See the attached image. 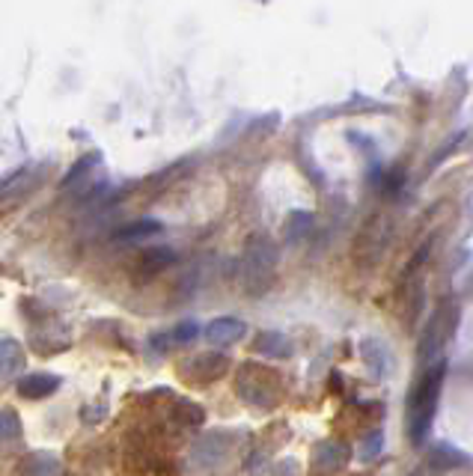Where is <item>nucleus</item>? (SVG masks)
I'll use <instances>...</instances> for the list:
<instances>
[{
    "label": "nucleus",
    "mask_w": 473,
    "mask_h": 476,
    "mask_svg": "<svg viewBox=\"0 0 473 476\" xmlns=\"http://www.w3.org/2000/svg\"><path fill=\"white\" fill-rule=\"evenodd\" d=\"M96 164H99V152H92V155L78 158V161H75V167H71L69 173L63 176V182H60V185H63L66 191H69V188H75V185H78V179L84 176V173H90V170L96 167Z\"/></svg>",
    "instance_id": "nucleus-16"
},
{
    "label": "nucleus",
    "mask_w": 473,
    "mask_h": 476,
    "mask_svg": "<svg viewBox=\"0 0 473 476\" xmlns=\"http://www.w3.org/2000/svg\"><path fill=\"white\" fill-rule=\"evenodd\" d=\"M235 387H239V397L253 408H274L280 399V376L260 363H244Z\"/></svg>",
    "instance_id": "nucleus-3"
},
{
    "label": "nucleus",
    "mask_w": 473,
    "mask_h": 476,
    "mask_svg": "<svg viewBox=\"0 0 473 476\" xmlns=\"http://www.w3.org/2000/svg\"><path fill=\"white\" fill-rule=\"evenodd\" d=\"M176 262V253L167 250V247H149L140 253V262H137V275L140 277H156L161 275L164 268H170Z\"/></svg>",
    "instance_id": "nucleus-10"
},
{
    "label": "nucleus",
    "mask_w": 473,
    "mask_h": 476,
    "mask_svg": "<svg viewBox=\"0 0 473 476\" xmlns=\"http://www.w3.org/2000/svg\"><path fill=\"white\" fill-rule=\"evenodd\" d=\"M24 476H54L57 473V459L54 455H30L24 462Z\"/></svg>",
    "instance_id": "nucleus-17"
},
{
    "label": "nucleus",
    "mask_w": 473,
    "mask_h": 476,
    "mask_svg": "<svg viewBox=\"0 0 473 476\" xmlns=\"http://www.w3.org/2000/svg\"><path fill=\"white\" fill-rule=\"evenodd\" d=\"M277 275V245L271 238L256 236L241 253V286L248 295H265Z\"/></svg>",
    "instance_id": "nucleus-2"
},
{
    "label": "nucleus",
    "mask_w": 473,
    "mask_h": 476,
    "mask_svg": "<svg viewBox=\"0 0 473 476\" xmlns=\"http://www.w3.org/2000/svg\"><path fill=\"white\" fill-rule=\"evenodd\" d=\"M0 351H4V354H0V360H4V376L13 378L15 369L24 367V351H22V346H18L15 340H4Z\"/></svg>",
    "instance_id": "nucleus-14"
},
{
    "label": "nucleus",
    "mask_w": 473,
    "mask_h": 476,
    "mask_svg": "<svg viewBox=\"0 0 473 476\" xmlns=\"http://www.w3.org/2000/svg\"><path fill=\"white\" fill-rule=\"evenodd\" d=\"M382 450V432H373L369 434V441L364 443V453H361V459H373V455Z\"/></svg>",
    "instance_id": "nucleus-20"
},
{
    "label": "nucleus",
    "mask_w": 473,
    "mask_h": 476,
    "mask_svg": "<svg viewBox=\"0 0 473 476\" xmlns=\"http://www.w3.org/2000/svg\"><path fill=\"white\" fill-rule=\"evenodd\" d=\"M18 432V420H15V411H4V441H13Z\"/></svg>",
    "instance_id": "nucleus-21"
},
{
    "label": "nucleus",
    "mask_w": 473,
    "mask_h": 476,
    "mask_svg": "<svg viewBox=\"0 0 473 476\" xmlns=\"http://www.w3.org/2000/svg\"><path fill=\"white\" fill-rule=\"evenodd\" d=\"M431 462H435L440 471H447V468H459V464H468L470 459H468V455H461L456 447H447V443H440V447L431 450Z\"/></svg>",
    "instance_id": "nucleus-15"
},
{
    "label": "nucleus",
    "mask_w": 473,
    "mask_h": 476,
    "mask_svg": "<svg viewBox=\"0 0 473 476\" xmlns=\"http://www.w3.org/2000/svg\"><path fill=\"white\" fill-rule=\"evenodd\" d=\"M205 337H209L212 346H232L244 337V322L239 319H214L209 328H205Z\"/></svg>",
    "instance_id": "nucleus-9"
},
{
    "label": "nucleus",
    "mask_w": 473,
    "mask_h": 476,
    "mask_svg": "<svg viewBox=\"0 0 473 476\" xmlns=\"http://www.w3.org/2000/svg\"><path fill=\"white\" fill-rule=\"evenodd\" d=\"M230 369V360L223 354H194L191 360L179 363V376L191 384H209V381H218L223 372Z\"/></svg>",
    "instance_id": "nucleus-6"
},
{
    "label": "nucleus",
    "mask_w": 473,
    "mask_h": 476,
    "mask_svg": "<svg viewBox=\"0 0 473 476\" xmlns=\"http://www.w3.org/2000/svg\"><path fill=\"white\" fill-rule=\"evenodd\" d=\"M459 325V303L452 298H444L438 303V310L431 313L429 322H426V331H423V340H420V358L426 363L435 360L444 346L452 340V333H456Z\"/></svg>",
    "instance_id": "nucleus-4"
},
{
    "label": "nucleus",
    "mask_w": 473,
    "mask_h": 476,
    "mask_svg": "<svg viewBox=\"0 0 473 476\" xmlns=\"http://www.w3.org/2000/svg\"><path fill=\"white\" fill-rule=\"evenodd\" d=\"M304 227H310V215L307 211H298V215L289 218V238H298L301 236V229Z\"/></svg>",
    "instance_id": "nucleus-19"
},
{
    "label": "nucleus",
    "mask_w": 473,
    "mask_h": 476,
    "mask_svg": "<svg viewBox=\"0 0 473 476\" xmlns=\"http://www.w3.org/2000/svg\"><path fill=\"white\" fill-rule=\"evenodd\" d=\"M253 349L260 354H269V358H289L292 354V342L283 337V333L274 331H262L260 337L253 340Z\"/></svg>",
    "instance_id": "nucleus-12"
},
{
    "label": "nucleus",
    "mask_w": 473,
    "mask_h": 476,
    "mask_svg": "<svg viewBox=\"0 0 473 476\" xmlns=\"http://www.w3.org/2000/svg\"><path fill=\"white\" fill-rule=\"evenodd\" d=\"M444 376H447V367L444 363H435V367L426 369L423 376H420V381L408 393V405H405L408 438H411V443H417V447L426 441V434L431 429V420H435L440 387H444Z\"/></svg>",
    "instance_id": "nucleus-1"
},
{
    "label": "nucleus",
    "mask_w": 473,
    "mask_h": 476,
    "mask_svg": "<svg viewBox=\"0 0 473 476\" xmlns=\"http://www.w3.org/2000/svg\"><path fill=\"white\" fill-rule=\"evenodd\" d=\"M387 238H390V227L384 218H373L369 224L361 229V236L355 241V257L357 262L366 268V266H375L378 259L384 257V247H387Z\"/></svg>",
    "instance_id": "nucleus-5"
},
{
    "label": "nucleus",
    "mask_w": 473,
    "mask_h": 476,
    "mask_svg": "<svg viewBox=\"0 0 473 476\" xmlns=\"http://www.w3.org/2000/svg\"><path fill=\"white\" fill-rule=\"evenodd\" d=\"M164 229L161 220H152V218H143V220H135V224L122 227L117 232L119 241H140V238H149V236H158V232Z\"/></svg>",
    "instance_id": "nucleus-13"
},
{
    "label": "nucleus",
    "mask_w": 473,
    "mask_h": 476,
    "mask_svg": "<svg viewBox=\"0 0 473 476\" xmlns=\"http://www.w3.org/2000/svg\"><path fill=\"white\" fill-rule=\"evenodd\" d=\"M197 337H200L197 322H182V325H176V328L156 333V337H152V346L164 349V351H167V349H182V346H188V342H194Z\"/></svg>",
    "instance_id": "nucleus-8"
},
{
    "label": "nucleus",
    "mask_w": 473,
    "mask_h": 476,
    "mask_svg": "<svg viewBox=\"0 0 473 476\" xmlns=\"http://www.w3.org/2000/svg\"><path fill=\"white\" fill-rule=\"evenodd\" d=\"M402 185H405V173H402V170H393V173L384 179L382 194H384V197H396L399 188H402Z\"/></svg>",
    "instance_id": "nucleus-18"
},
{
    "label": "nucleus",
    "mask_w": 473,
    "mask_h": 476,
    "mask_svg": "<svg viewBox=\"0 0 473 476\" xmlns=\"http://www.w3.org/2000/svg\"><path fill=\"white\" fill-rule=\"evenodd\" d=\"M348 462V447L339 441L331 443H318V450L313 455V468L322 471V473H334V471H343Z\"/></svg>",
    "instance_id": "nucleus-7"
},
{
    "label": "nucleus",
    "mask_w": 473,
    "mask_h": 476,
    "mask_svg": "<svg viewBox=\"0 0 473 476\" xmlns=\"http://www.w3.org/2000/svg\"><path fill=\"white\" fill-rule=\"evenodd\" d=\"M60 387V378L51 376V372H33V376H27L18 381V393L27 399H45L51 397Z\"/></svg>",
    "instance_id": "nucleus-11"
}]
</instances>
